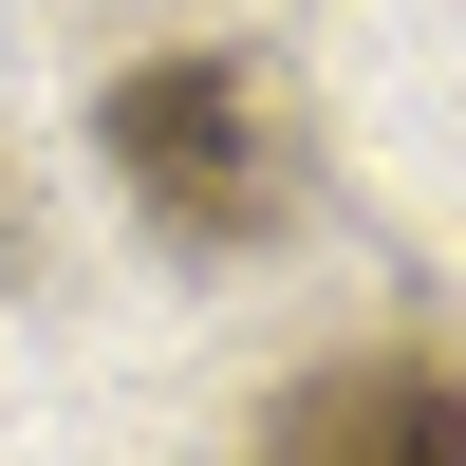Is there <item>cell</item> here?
Segmentation results:
<instances>
[{
	"label": "cell",
	"mask_w": 466,
	"mask_h": 466,
	"mask_svg": "<svg viewBox=\"0 0 466 466\" xmlns=\"http://www.w3.org/2000/svg\"><path fill=\"white\" fill-rule=\"evenodd\" d=\"M19 261H37V224H19V168H0V280H19Z\"/></svg>",
	"instance_id": "obj_3"
},
{
	"label": "cell",
	"mask_w": 466,
	"mask_h": 466,
	"mask_svg": "<svg viewBox=\"0 0 466 466\" xmlns=\"http://www.w3.org/2000/svg\"><path fill=\"white\" fill-rule=\"evenodd\" d=\"M94 149L187 261H243V243L299 224V94L261 56H131L94 94Z\"/></svg>",
	"instance_id": "obj_1"
},
{
	"label": "cell",
	"mask_w": 466,
	"mask_h": 466,
	"mask_svg": "<svg viewBox=\"0 0 466 466\" xmlns=\"http://www.w3.org/2000/svg\"><path fill=\"white\" fill-rule=\"evenodd\" d=\"M261 466H466V373L355 355V373H318V392H280Z\"/></svg>",
	"instance_id": "obj_2"
}]
</instances>
